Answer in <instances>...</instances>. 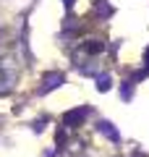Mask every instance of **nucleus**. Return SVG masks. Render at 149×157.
<instances>
[{"instance_id": "1", "label": "nucleus", "mask_w": 149, "mask_h": 157, "mask_svg": "<svg viewBox=\"0 0 149 157\" xmlns=\"http://www.w3.org/2000/svg\"><path fill=\"white\" fill-rule=\"evenodd\" d=\"M99 131H102L105 136H110L113 141H120V134H118L115 128H110V123H99Z\"/></svg>"}, {"instance_id": "2", "label": "nucleus", "mask_w": 149, "mask_h": 157, "mask_svg": "<svg viewBox=\"0 0 149 157\" xmlns=\"http://www.w3.org/2000/svg\"><path fill=\"white\" fill-rule=\"evenodd\" d=\"M147 63H149V50H147Z\"/></svg>"}]
</instances>
